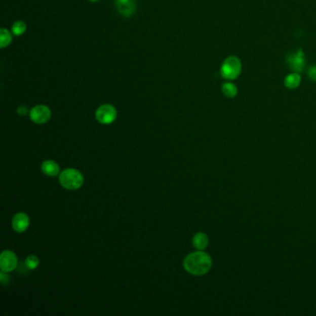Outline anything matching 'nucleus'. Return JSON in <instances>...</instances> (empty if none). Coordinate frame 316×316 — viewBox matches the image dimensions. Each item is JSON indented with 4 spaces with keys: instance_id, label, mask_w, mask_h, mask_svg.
<instances>
[{
    "instance_id": "nucleus-1",
    "label": "nucleus",
    "mask_w": 316,
    "mask_h": 316,
    "mask_svg": "<svg viewBox=\"0 0 316 316\" xmlns=\"http://www.w3.org/2000/svg\"><path fill=\"white\" fill-rule=\"evenodd\" d=\"M183 265L185 271L193 275L206 274L213 266L211 256L203 251L192 252L185 257Z\"/></svg>"
},
{
    "instance_id": "nucleus-2",
    "label": "nucleus",
    "mask_w": 316,
    "mask_h": 316,
    "mask_svg": "<svg viewBox=\"0 0 316 316\" xmlns=\"http://www.w3.org/2000/svg\"><path fill=\"white\" fill-rule=\"evenodd\" d=\"M242 72V62L236 56H229L223 61L220 73L227 81H234Z\"/></svg>"
},
{
    "instance_id": "nucleus-3",
    "label": "nucleus",
    "mask_w": 316,
    "mask_h": 316,
    "mask_svg": "<svg viewBox=\"0 0 316 316\" xmlns=\"http://www.w3.org/2000/svg\"><path fill=\"white\" fill-rule=\"evenodd\" d=\"M60 183L68 190H75L84 184V176L75 169H66L60 175Z\"/></svg>"
},
{
    "instance_id": "nucleus-4",
    "label": "nucleus",
    "mask_w": 316,
    "mask_h": 316,
    "mask_svg": "<svg viewBox=\"0 0 316 316\" xmlns=\"http://www.w3.org/2000/svg\"><path fill=\"white\" fill-rule=\"evenodd\" d=\"M287 63L289 69L294 72H302L306 66L305 54L302 49H298L287 56Z\"/></svg>"
},
{
    "instance_id": "nucleus-5",
    "label": "nucleus",
    "mask_w": 316,
    "mask_h": 316,
    "mask_svg": "<svg viewBox=\"0 0 316 316\" xmlns=\"http://www.w3.org/2000/svg\"><path fill=\"white\" fill-rule=\"evenodd\" d=\"M117 118V110L110 104L101 105L96 111V119L102 125L112 124Z\"/></svg>"
},
{
    "instance_id": "nucleus-6",
    "label": "nucleus",
    "mask_w": 316,
    "mask_h": 316,
    "mask_svg": "<svg viewBox=\"0 0 316 316\" xmlns=\"http://www.w3.org/2000/svg\"><path fill=\"white\" fill-rule=\"evenodd\" d=\"M30 118L34 124L43 125L51 118V110L45 105H37L30 110Z\"/></svg>"
},
{
    "instance_id": "nucleus-7",
    "label": "nucleus",
    "mask_w": 316,
    "mask_h": 316,
    "mask_svg": "<svg viewBox=\"0 0 316 316\" xmlns=\"http://www.w3.org/2000/svg\"><path fill=\"white\" fill-rule=\"evenodd\" d=\"M18 264L16 254L11 251H4L0 256V268L3 272H12Z\"/></svg>"
},
{
    "instance_id": "nucleus-8",
    "label": "nucleus",
    "mask_w": 316,
    "mask_h": 316,
    "mask_svg": "<svg viewBox=\"0 0 316 316\" xmlns=\"http://www.w3.org/2000/svg\"><path fill=\"white\" fill-rule=\"evenodd\" d=\"M30 224V219L24 213H18L12 219V227L18 233H23Z\"/></svg>"
},
{
    "instance_id": "nucleus-9",
    "label": "nucleus",
    "mask_w": 316,
    "mask_h": 316,
    "mask_svg": "<svg viewBox=\"0 0 316 316\" xmlns=\"http://www.w3.org/2000/svg\"><path fill=\"white\" fill-rule=\"evenodd\" d=\"M117 10L123 16L130 17L136 11L135 0H116Z\"/></svg>"
},
{
    "instance_id": "nucleus-10",
    "label": "nucleus",
    "mask_w": 316,
    "mask_h": 316,
    "mask_svg": "<svg viewBox=\"0 0 316 316\" xmlns=\"http://www.w3.org/2000/svg\"><path fill=\"white\" fill-rule=\"evenodd\" d=\"M301 82V76L299 72H290L284 79V85L290 90H294L300 87Z\"/></svg>"
},
{
    "instance_id": "nucleus-11",
    "label": "nucleus",
    "mask_w": 316,
    "mask_h": 316,
    "mask_svg": "<svg viewBox=\"0 0 316 316\" xmlns=\"http://www.w3.org/2000/svg\"><path fill=\"white\" fill-rule=\"evenodd\" d=\"M42 172L49 177H54L60 174V166L54 161H45L41 166Z\"/></svg>"
},
{
    "instance_id": "nucleus-12",
    "label": "nucleus",
    "mask_w": 316,
    "mask_h": 316,
    "mask_svg": "<svg viewBox=\"0 0 316 316\" xmlns=\"http://www.w3.org/2000/svg\"><path fill=\"white\" fill-rule=\"evenodd\" d=\"M192 242H193V246L198 251H203L209 245V238L205 233L200 232L193 236Z\"/></svg>"
},
{
    "instance_id": "nucleus-13",
    "label": "nucleus",
    "mask_w": 316,
    "mask_h": 316,
    "mask_svg": "<svg viewBox=\"0 0 316 316\" xmlns=\"http://www.w3.org/2000/svg\"><path fill=\"white\" fill-rule=\"evenodd\" d=\"M222 93L225 98H234L238 96L239 89L232 81H226L222 85Z\"/></svg>"
},
{
    "instance_id": "nucleus-14",
    "label": "nucleus",
    "mask_w": 316,
    "mask_h": 316,
    "mask_svg": "<svg viewBox=\"0 0 316 316\" xmlns=\"http://www.w3.org/2000/svg\"><path fill=\"white\" fill-rule=\"evenodd\" d=\"M12 41V35L11 33L5 29V28H1L0 30V48L4 49L6 47H8L11 44Z\"/></svg>"
},
{
    "instance_id": "nucleus-15",
    "label": "nucleus",
    "mask_w": 316,
    "mask_h": 316,
    "mask_svg": "<svg viewBox=\"0 0 316 316\" xmlns=\"http://www.w3.org/2000/svg\"><path fill=\"white\" fill-rule=\"evenodd\" d=\"M11 31H12V33L16 36L22 35L26 31L25 22H22V21H17V22H14L12 27H11Z\"/></svg>"
},
{
    "instance_id": "nucleus-16",
    "label": "nucleus",
    "mask_w": 316,
    "mask_h": 316,
    "mask_svg": "<svg viewBox=\"0 0 316 316\" xmlns=\"http://www.w3.org/2000/svg\"><path fill=\"white\" fill-rule=\"evenodd\" d=\"M39 260L38 258L34 255H30L26 258L25 260V265L27 266L28 269H35V268L38 266Z\"/></svg>"
},
{
    "instance_id": "nucleus-17",
    "label": "nucleus",
    "mask_w": 316,
    "mask_h": 316,
    "mask_svg": "<svg viewBox=\"0 0 316 316\" xmlns=\"http://www.w3.org/2000/svg\"><path fill=\"white\" fill-rule=\"evenodd\" d=\"M307 74H308V77L311 79V81L316 82V65L311 66L309 68V70H308Z\"/></svg>"
},
{
    "instance_id": "nucleus-18",
    "label": "nucleus",
    "mask_w": 316,
    "mask_h": 316,
    "mask_svg": "<svg viewBox=\"0 0 316 316\" xmlns=\"http://www.w3.org/2000/svg\"><path fill=\"white\" fill-rule=\"evenodd\" d=\"M28 112V109L25 106H21V107H19V109H18V113L20 115H25Z\"/></svg>"
},
{
    "instance_id": "nucleus-19",
    "label": "nucleus",
    "mask_w": 316,
    "mask_h": 316,
    "mask_svg": "<svg viewBox=\"0 0 316 316\" xmlns=\"http://www.w3.org/2000/svg\"><path fill=\"white\" fill-rule=\"evenodd\" d=\"M89 1H91V2H94V3H95V2H98L99 0H89Z\"/></svg>"
}]
</instances>
